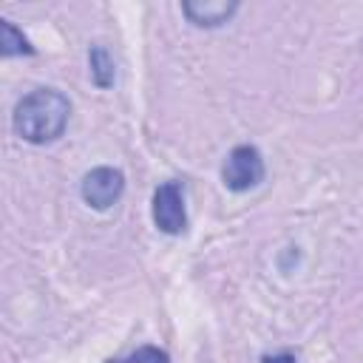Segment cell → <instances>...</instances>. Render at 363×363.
Returning a JSON list of instances; mask_svg holds the SVG:
<instances>
[{
	"label": "cell",
	"instance_id": "cell-1",
	"mask_svg": "<svg viewBox=\"0 0 363 363\" xmlns=\"http://www.w3.org/2000/svg\"><path fill=\"white\" fill-rule=\"evenodd\" d=\"M71 116V102L57 88H37L26 94L11 116L14 133L31 145H48L62 136Z\"/></svg>",
	"mask_w": 363,
	"mask_h": 363
},
{
	"label": "cell",
	"instance_id": "cell-2",
	"mask_svg": "<svg viewBox=\"0 0 363 363\" xmlns=\"http://www.w3.org/2000/svg\"><path fill=\"white\" fill-rule=\"evenodd\" d=\"M221 182L233 193H244V190L258 187L264 182V159H261L258 147L235 145L221 164Z\"/></svg>",
	"mask_w": 363,
	"mask_h": 363
},
{
	"label": "cell",
	"instance_id": "cell-3",
	"mask_svg": "<svg viewBox=\"0 0 363 363\" xmlns=\"http://www.w3.org/2000/svg\"><path fill=\"white\" fill-rule=\"evenodd\" d=\"M153 224L164 233V235H179L187 227V210H184V193L179 182H162L153 190Z\"/></svg>",
	"mask_w": 363,
	"mask_h": 363
},
{
	"label": "cell",
	"instance_id": "cell-4",
	"mask_svg": "<svg viewBox=\"0 0 363 363\" xmlns=\"http://www.w3.org/2000/svg\"><path fill=\"white\" fill-rule=\"evenodd\" d=\"M125 190V176L122 170L116 167H94L82 176V184H79V193H82V201L94 210H108L119 201Z\"/></svg>",
	"mask_w": 363,
	"mask_h": 363
},
{
	"label": "cell",
	"instance_id": "cell-5",
	"mask_svg": "<svg viewBox=\"0 0 363 363\" xmlns=\"http://www.w3.org/2000/svg\"><path fill=\"white\" fill-rule=\"evenodd\" d=\"M182 11L199 28H218L238 11V3H233V0H184Z\"/></svg>",
	"mask_w": 363,
	"mask_h": 363
},
{
	"label": "cell",
	"instance_id": "cell-6",
	"mask_svg": "<svg viewBox=\"0 0 363 363\" xmlns=\"http://www.w3.org/2000/svg\"><path fill=\"white\" fill-rule=\"evenodd\" d=\"M88 65H91V79L96 88H111L113 85V60L105 45H91L88 51Z\"/></svg>",
	"mask_w": 363,
	"mask_h": 363
},
{
	"label": "cell",
	"instance_id": "cell-7",
	"mask_svg": "<svg viewBox=\"0 0 363 363\" xmlns=\"http://www.w3.org/2000/svg\"><path fill=\"white\" fill-rule=\"evenodd\" d=\"M0 54L3 57H20V54H34L31 43L23 37V31L14 28V23L3 20L0 23Z\"/></svg>",
	"mask_w": 363,
	"mask_h": 363
},
{
	"label": "cell",
	"instance_id": "cell-8",
	"mask_svg": "<svg viewBox=\"0 0 363 363\" xmlns=\"http://www.w3.org/2000/svg\"><path fill=\"white\" fill-rule=\"evenodd\" d=\"M111 363H170V357L159 346H139L128 357H119V360H111Z\"/></svg>",
	"mask_w": 363,
	"mask_h": 363
},
{
	"label": "cell",
	"instance_id": "cell-9",
	"mask_svg": "<svg viewBox=\"0 0 363 363\" xmlns=\"http://www.w3.org/2000/svg\"><path fill=\"white\" fill-rule=\"evenodd\" d=\"M261 363H298V360H295V354H289V352H278V354H264Z\"/></svg>",
	"mask_w": 363,
	"mask_h": 363
}]
</instances>
